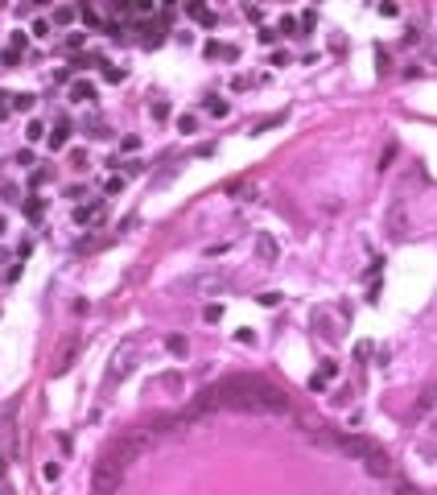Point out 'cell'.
I'll use <instances>...</instances> for the list:
<instances>
[{
	"mask_svg": "<svg viewBox=\"0 0 437 495\" xmlns=\"http://www.w3.org/2000/svg\"><path fill=\"white\" fill-rule=\"evenodd\" d=\"M186 13H190L194 21H202V25H210V21H214V17H210V9H202V5H190Z\"/></svg>",
	"mask_w": 437,
	"mask_h": 495,
	"instance_id": "cell-12",
	"label": "cell"
},
{
	"mask_svg": "<svg viewBox=\"0 0 437 495\" xmlns=\"http://www.w3.org/2000/svg\"><path fill=\"white\" fill-rule=\"evenodd\" d=\"M363 467H367V475H376V479H392L396 475V467H392V458L376 446V450H371L367 458H363Z\"/></svg>",
	"mask_w": 437,
	"mask_h": 495,
	"instance_id": "cell-4",
	"label": "cell"
},
{
	"mask_svg": "<svg viewBox=\"0 0 437 495\" xmlns=\"http://www.w3.org/2000/svg\"><path fill=\"white\" fill-rule=\"evenodd\" d=\"M206 112H210V116H227V103H223V99H210Z\"/></svg>",
	"mask_w": 437,
	"mask_h": 495,
	"instance_id": "cell-18",
	"label": "cell"
},
{
	"mask_svg": "<svg viewBox=\"0 0 437 495\" xmlns=\"http://www.w3.org/2000/svg\"><path fill=\"white\" fill-rule=\"evenodd\" d=\"M433 433H437V425H433Z\"/></svg>",
	"mask_w": 437,
	"mask_h": 495,
	"instance_id": "cell-25",
	"label": "cell"
},
{
	"mask_svg": "<svg viewBox=\"0 0 437 495\" xmlns=\"http://www.w3.org/2000/svg\"><path fill=\"white\" fill-rule=\"evenodd\" d=\"M13 108L17 112H29V108H33V95H13Z\"/></svg>",
	"mask_w": 437,
	"mask_h": 495,
	"instance_id": "cell-16",
	"label": "cell"
},
{
	"mask_svg": "<svg viewBox=\"0 0 437 495\" xmlns=\"http://www.w3.org/2000/svg\"><path fill=\"white\" fill-rule=\"evenodd\" d=\"M210 409H235V413H289V396L276 384H268L264 376H227L210 384L198 400L194 413H210Z\"/></svg>",
	"mask_w": 437,
	"mask_h": 495,
	"instance_id": "cell-1",
	"label": "cell"
},
{
	"mask_svg": "<svg viewBox=\"0 0 437 495\" xmlns=\"http://www.w3.org/2000/svg\"><path fill=\"white\" fill-rule=\"evenodd\" d=\"M388 231H392V239H400L404 235V202L396 198L392 202V210H388Z\"/></svg>",
	"mask_w": 437,
	"mask_h": 495,
	"instance_id": "cell-7",
	"label": "cell"
},
{
	"mask_svg": "<svg viewBox=\"0 0 437 495\" xmlns=\"http://www.w3.org/2000/svg\"><path fill=\"white\" fill-rule=\"evenodd\" d=\"M99 215H103V206H99V202H95V206H79V210H75V223H95Z\"/></svg>",
	"mask_w": 437,
	"mask_h": 495,
	"instance_id": "cell-9",
	"label": "cell"
},
{
	"mask_svg": "<svg viewBox=\"0 0 437 495\" xmlns=\"http://www.w3.org/2000/svg\"><path fill=\"white\" fill-rule=\"evenodd\" d=\"M334 376H338V363H334V359H322V367H318V376L309 380V388L322 392V388H326V380H334Z\"/></svg>",
	"mask_w": 437,
	"mask_h": 495,
	"instance_id": "cell-6",
	"label": "cell"
},
{
	"mask_svg": "<svg viewBox=\"0 0 437 495\" xmlns=\"http://www.w3.org/2000/svg\"><path fill=\"white\" fill-rule=\"evenodd\" d=\"M54 21H58V25H70V21H75V9H66V5L54 9Z\"/></svg>",
	"mask_w": 437,
	"mask_h": 495,
	"instance_id": "cell-13",
	"label": "cell"
},
{
	"mask_svg": "<svg viewBox=\"0 0 437 495\" xmlns=\"http://www.w3.org/2000/svg\"><path fill=\"white\" fill-rule=\"evenodd\" d=\"M0 62H5V66H17V62H21V50H13V46H9L5 54H0Z\"/></svg>",
	"mask_w": 437,
	"mask_h": 495,
	"instance_id": "cell-15",
	"label": "cell"
},
{
	"mask_svg": "<svg viewBox=\"0 0 437 495\" xmlns=\"http://www.w3.org/2000/svg\"><path fill=\"white\" fill-rule=\"evenodd\" d=\"M338 450L363 462V458H367L371 450H376V442H371V438H363V433H351V438H338Z\"/></svg>",
	"mask_w": 437,
	"mask_h": 495,
	"instance_id": "cell-5",
	"label": "cell"
},
{
	"mask_svg": "<svg viewBox=\"0 0 437 495\" xmlns=\"http://www.w3.org/2000/svg\"><path fill=\"white\" fill-rule=\"evenodd\" d=\"M70 99H75V103L95 99V87H91V83H75V87H70Z\"/></svg>",
	"mask_w": 437,
	"mask_h": 495,
	"instance_id": "cell-10",
	"label": "cell"
},
{
	"mask_svg": "<svg viewBox=\"0 0 437 495\" xmlns=\"http://www.w3.org/2000/svg\"><path fill=\"white\" fill-rule=\"evenodd\" d=\"M42 132H46V128H42V124H38V120H33V124H29V128H25V136H29V140H42Z\"/></svg>",
	"mask_w": 437,
	"mask_h": 495,
	"instance_id": "cell-21",
	"label": "cell"
},
{
	"mask_svg": "<svg viewBox=\"0 0 437 495\" xmlns=\"http://www.w3.org/2000/svg\"><path fill=\"white\" fill-rule=\"evenodd\" d=\"M124 471H128V462H124V458H116L112 450H107V454H99L95 475H91V487H95V495H112V491H120Z\"/></svg>",
	"mask_w": 437,
	"mask_h": 495,
	"instance_id": "cell-2",
	"label": "cell"
},
{
	"mask_svg": "<svg viewBox=\"0 0 437 495\" xmlns=\"http://www.w3.org/2000/svg\"><path fill=\"white\" fill-rule=\"evenodd\" d=\"M231 285L227 272H206V276H194V281H186V293H223Z\"/></svg>",
	"mask_w": 437,
	"mask_h": 495,
	"instance_id": "cell-3",
	"label": "cell"
},
{
	"mask_svg": "<svg viewBox=\"0 0 437 495\" xmlns=\"http://www.w3.org/2000/svg\"><path fill=\"white\" fill-rule=\"evenodd\" d=\"M75 355H79V338H70V343L62 347V355H58V363H54V371H58V376H62V371H70Z\"/></svg>",
	"mask_w": 437,
	"mask_h": 495,
	"instance_id": "cell-8",
	"label": "cell"
},
{
	"mask_svg": "<svg viewBox=\"0 0 437 495\" xmlns=\"http://www.w3.org/2000/svg\"><path fill=\"white\" fill-rule=\"evenodd\" d=\"M433 405H437V388H429V392L421 396V413H425V409H433Z\"/></svg>",
	"mask_w": 437,
	"mask_h": 495,
	"instance_id": "cell-19",
	"label": "cell"
},
{
	"mask_svg": "<svg viewBox=\"0 0 437 495\" xmlns=\"http://www.w3.org/2000/svg\"><path fill=\"white\" fill-rule=\"evenodd\" d=\"M50 145H54V149H62V145H66V128H58V132L50 136Z\"/></svg>",
	"mask_w": 437,
	"mask_h": 495,
	"instance_id": "cell-23",
	"label": "cell"
},
{
	"mask_svg": "<svg viewBox=\"0 0 437 495\" xmlns=\"http://www.w3.org/2000/svg\"><path fill=\"white\" fill-rule=\"evenodd\" d=\"M392 495H421V487H413V483H396Z\"/></svg>",
	"mask_w": 437,
	"mask_h": 495,
	"instance_id": "cell-20",
	"label": "cell"
},
{
	"mask_svg": "<svg viewBox=\"0 0 437 495\" xmlns=\"http://www.w3.org/2000/svg\"><path fill=\"white\" fill-rule=\"evenodd\" d=\"M165 347H169L173 355H186V338H181V334H169V343H165Z\"/></svg>",
	"mask_w": 437,
	"mask_h": 495,
	"instance_id": "cell-14",
	"label": "cell"
},
{
	"mask_svg": "<svg viewBox=\"0 0 437 495\" xmlns=\"http://www.w3.org/2000/svg\"><path fill=\"white\" fill-rule=\"evenodd\" d=\"M177 128L181 132H194V116H177Z\"/></svg>",
	"mask_w": 437,
	"mask_h": 495,
	"instance_id": "cell-22",
	"label": "cell"
},
{
	"mask_svg": "<svg viewBox=\"0 0 437 495\" xmlns=\"http://www.w3.org/2000/svg\"><path fill=\"white\" fill-rule=\"evenodd\" d=\"M0 235H5V219H0Z\"/></svg>",
	"mask_w": 437,
	"mask_h": 495,
	"instance_id": "cell-24",
	"label": "cell"
},
{
	"mask_svg": "<svg viewBox=\"0 0 437 495\" xmlns=\"http://www.w3.org/2000/svg\"><path fill=\"white\" fill-rule=\"evenodd\" d=\"M202 318H206V322H218V318H223V305H206Z\"/></svg>",
	"mask_w": 437,
	"mask_h": 495,
	"instance_id": "cell-17",
	"label": "cell"
},
{
	"mask_svg": "<svg viewBox=\"0 0 437 495\" xmlns=\"http://www.w3.org/2000/svg\"><path fill=\"white\" fill-rule=\"evenodd\" d=\"M256 248H260V256H264V260H268V264H272V260H276V243H272V239H268V235H260V239H256Z\"/></svg>",
	"mask_w": 437,
	"mask_h": 495,
	"instance_id": "cell-11",
	"label": "cell"
}]
</instances>
